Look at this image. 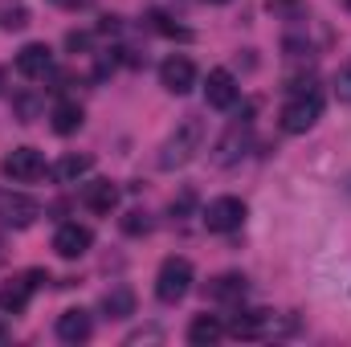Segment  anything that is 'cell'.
I'll return each instance as SVG.
<instances>
[{"label":"cell","instance_id":"8992f818","mask_svg":"<svg viewBox=\"0 0 351 347\" xmlns=\"http://www.w3.org/2000/svg\"><path fill=\"white\" fill-rule=\"evenodd\" d=\"M0 172L8 176L12 184H33V180L45 176V160H41L37 147H12V152L0 160Z\"/></svg>","mask_w":351,"mask_h":347},{"label":"cell","instance_id":"277c9868","mask_svg":"<svg viewBox=\"0 0 351 347\" xmlns=\"http://www.w3.org/2000/svg\"><path fill=\"white\" fill-rule=\"evenodd\" d=\"M200 221H204L208 233H233V229H241V221H245V200H237V196H217V200H208V208L200 213Z\"/></svg>","mask_w":351,"mask_h":347},{"label":"cell","instance_id":"6da1fadb","mask_svg":"<svg viewBox=\"0 0 351 347\" xmlns=\"http://www.w3.org/2000/svg\"><path fill=\"white\" fill-rule=\"evenodd\" d=\"M204 147V123L196 119V115H188L180 127H176L172 135L164 139V147H160V168L164 172H176V168H184L188 160H196V152Z\"/></svg>","mask_w":351,"mask_h":347},{"label":"cell","instance_id":"3957f363","mask_svg":"<svg viewBox=\"0 0 351 347\" xmlns=\"http://www.w3.org/2000/svg\"><path fill=\"white\" fill-rule=\"evenodd\" d=\"M323 119V94L319 90H298L286 106H282V131L286 135H302Z\"/></svg>","mask_w":351,"mask_h":347},{"label":"cell","instance_id":"cb8c5ba5","mask_svg":"<svg viewBox=\"0 0 351 347\" xmlns=\"http://www.w3.org/2000/svg\"><path fill=\"white\" fill-rule=\"evenodd\" d=\"M16 119H21V123H33V119H37V98L21 94V98H16Z\"/></svg>","mask_w":351,"mask_h":347},{"label":"cell","instance_id":"9c48e42d","mask_svg":"<svg viewBox=\"0 0 351 347\" xmlns=\"http://www.w3.org/2000/svg\"><path fill=\"white\" fill-rule=\"evenodd\" d=\"M225 335H233V339H265V335H274V315L269 311H241V315L229 319Z\"/></svg>","mask_w":351,"mask_h":347},{"label":"cell","instance_id":"ba28073f","mask_svg":"<svg viewBox=\"0 0 351 347\" xmlns=\"http://www.w3.org/2000/svg\"><path fill=\"white\" fill-rule=\"evenodd\" d=\"M90 246H94V233H90L86 225H78V221H66L53 233V250H58V258H66V261L82 258Z\"/></svg>","mask_w":351,"mask_h":347},{"label":"cell","instance_id":"f546056e","mask_svg":"<svg viewBox=\"0 0 351 347\" xmlns=\"http://www.w3.org/2000/svg\"><path fill=\"white\" fill-rule=\"evenodd\" d=\"M348 4H351V0H348Z\"/></svg>","mask_w":351,"mask_h":347},{"label":"cell","instance_id":"d4e9b609","mask_svg":"<svg viewBox=\"0 0 351 347\" xmlns=\"http://www.w3.org/2000/svg\"><path fill=\"white\" fill-rule=\"evenodd\" d=\"M152 21H156V29H160V33H168V37H192V33H188V29H180V25H172V21H168V16H164V12H156V16H152Z\"/></svg>","mask_w":351,"mask_h":347},{"label":"cell","instance_id":"f1b7e54d","mask_svg":"<svg viewBox=\"0 0 351 347\" xmlns=\"http://www.w3.org/2000/svg\"><path fill=\"white\" fill-rule=\"evenodd\" d=\"M208 4H225V0H208Z\"/></svg>","mask_w":351,"mask_h":347},{"label":"cell","instance_id":"7a4b0ae2","mask_svg":"<svg viewBox=\"0 0 351 347\" xmlns=\"http://www.w3.org/2000/svg\"><path fill=\"white\" fill-rule=\"evenodd\" d=\"M192 278H196V274H192V261L188 258H164L160 274H156V298L168 302V307L184 302L188 290H192Z\"/></svg>","mask_w":351,"mask_h":347},{"label":"cell","instance_id":"7c38bea8","mask_svg":"<svg viewBox=\"0 0 351 347\" xmlns=\"http://www.w3.org/2000/svg\"><path fill=\"white\" fill-rule=\"evenodd\" d=\"M90 331H94V319H90V311H82V307H70V311L58 315V339L62 344H86Z\"/></svg>","mask_w":351,"mask_h":347},{"label":"cell","instance_id":"5b68a950","mask_svg":"<svg viewBox=\"0 0 351 347\" xmlns=\"http://www.w3.org/2000/svg\"><path fill=\"white\" fill-rule=\"evenodd\" d=\"M41 217V204L25 192H12V188H0V225L8 229H29L33 221Z\"/></svg>","mask_w":351,"mask_h":347},{"label":"cell","instance_id":"4fadbf2b","mask_svg":"<svg viewBox=\"0 0 351 347\" xmlns=\"http://www.w3.org/2000/svg\"><path fill=\"white\" fill-rule=\"evenodd\" d=\"M204 98H208V106L229 110V106L237 102V78H233L229 70H208V78H204Z\"/></svg>","mask_w":351,"mask_h":347},{"label":"cell","instance_id":"30bf717a","mask_svg":"<svg viewBox=\"0 0 351 347\" xmlns=\"http://www.w3.org/2000/svg\"><path fill=\"white\" fill-rule=\"evenodd\" d=\"M53 70V49L45 41H29L21 53H16V74L21 78H45Z\"/></svg>","mask_w":351,"mask_h":347},{"label":"cell","instance_id":"52a82bcc","mask_svg":"<svg viewBox=\"0 0 351 347\" xmlns=\"http://www.w3.org/2000/svg\"><path fill=\"white\" fill-rule=\"evenodd\" d=\"M245 152H250V119H241V115H237V123H233V127L221 135V143L213 147V164L229 168V164H237Z\"/></svg>","mask_w":351,"mask_h":347},{"label":"cell","instance_id":"44dd1931","mask_svg":"<svg viewBox=\"0 0 351 347\" xmlns=\"http://www.w3.org/2000/svg\"><path fill=\"white\" fill-rule=\"evenodd\" d=\"M119 225H123V233H127V237H147V233H152V217H147L143 208H131Z\"/></svg>","mask_w":351,"mask_h":347},{"label":"cell","instance_id":"603a6c76","mask_svg":"<svg viewBox=\"0 0 351 347\" xmlns=\"http://www.w3.org/2000/svg\"><path fill=\"white\" fill-rule=\"evenodd\" d=\"M335 98H339V102H351V62L335 74Z\"/></svg>","mask_w":351,"mask_h":347},{"label":"cell","instance_id":"484cf974","mask_svg":"<svg viewBox=\"0 0 351 347\" xmlns=\"http://www.w3.org/2000/svg\"><path fill=\"white\" fill-rule=\"evenodd\" d=\"M86 45H90V33H70V37H66V49H74V53L86 49Z\"/></svg>","mask_w":351,"mask_h":347},{"label":"cell","instance_id":"d6986e66","mask_svg":"<svg viewBox=\"0 0 351 347\" xmlns=\"http://www.w3.org/2000/svg\"><path fill=\"white\" fill-rule=\"evenodd\" d=\"M82 119H86V115H82L78 102H58V106L49 110V123H53L58 135H74V131L82 127Z\"/></svg>","mask_w":351,"mask_h":347},{"label":"cell","instance_id":"4316f807","mask_svg":"<svg viewBox=\"0 0 351 347\" xmlns=\"http://www.w3.org/2000/svg\"><path fill=\"white\" fill-rule=\"evenodd\" d=\"M188 208H192V192H184L180 200H172V217L176 213H188Z\"/></svg>","mask_w":351,"mask_h":347},{"label":"cell","instance_id":"e0dca14e","mask_svg":"<svg viewBox=\"0 0 351 347\" xmlns=\"http://www.w3.org/2000/svg\"><path fill=\"white\" fill-rule=\"evenodd\" d=\"M102 311H106V319H127V315H135V290H131V286H110V290L102 294Z\"/></svg>","mask_w":351,"mask_h":347},{"label":"cell","instance_id":"8fae6325","mask_svg":"<svg viewBox=\"0 0 351 347\" xmlns=\"http://www.w3.org/2000/svg\"><path fill=\"white\" fill-rule=\"evenodd\" d=\"M160 86L168 90V94H188V90L196 86V66L188 58H168L160 66Z\"/></svg>","mask_w":351,"mask_h":347},{"label":"cell","instance_id":"83f0119b","mask_svg":"<svg viewBox=\"0 0 351 347\" xmlns=\"http://www.w3.org/2000/svg\"><path fill=\"white\" fill-rule=\"evenodd\" d=\"M58 8H70V12H78V8H86L90 0H53Z\"/></svg>","mask_w":351,"mask_h":347},{"label":"cell","instance_id":"ffe728a7","mask_svg":"<svg viewBox=\"0 0 351 347\" xmlns=\"http://www.w3.org/2000/svg\"><path fill=\"white\" fill-rule=\"evenodd\" d=\"M29 294H33V282H29V278H12L8 286H0V311H8V315L25 311Z\"/></svg>","mask_w":351,"mask_h":347},{"label":"cell","instance_id":"2e32d148","mask_svg":"<svg viewBox=\"0 0 351 347\" xmlns=\"http://www.w3.org/2000/svg\"><path fill=\"white\" fill-rule=\"evenodd\" d=\"M245 290H250L245 274H221V278L208 282V298H217V302H241Z\"/></svg>","mask_w":351,"mask_h":347},{"label":"cell","instance_id":"ac0fdd59","mask_svg":"<svg viewBox=\"0 0 351 347\" xmlns=\"http://www.w3.org/2000/svg\"><path fill=\"white\" fill-rule=\"evenodd\" d=\"M90 168H94V160H90V156H62V160L49 168V176H53L58 184H78Z\"/></svg>","mask_w":351,"mask_h":347},{"label":"cell","instance_id":"7402d4cb","mask_svg":"<svg viewBox=\"0 0 351 347\" xmlns=\"http://www.w3.org/2000/svg\"><path fill=\"white\" fill-rule=\"evenodd\" d=\"M29 25V12H25V4H8L4 8V29L12 33V29H25Z\"/></svg>","mask_w":351,"mask_h":347},{"label":"cell","instance_id":"9a60e30c","mask_svg":"<svg viewBox=\"0 0 351 347\" xmlns=\"http://www.w3.org/2000/svg\"><path fill=\"white\" fill-rule=\"evenodd\" d=\"M225 339V323L217 319V315H196L192 323H188V344L196 347H213Z\"/></svg>","mask_w":351,"mask_h":347},{"label":"cell","instance_id":"5bb4252c","mask_svg":"<svg viewBox=\"0 0 351 347\" xmlns=\"http://www.w3.org/2000/svg\"><path fill=\"white\" fill-rule=\"evenodd\" d=\"M82 204H86L90 213H110L114 204H119V188L110 184V180H90L86 188H82Z\"/></svg>","mask_w":351,"mask_h":347}]
</instances>
